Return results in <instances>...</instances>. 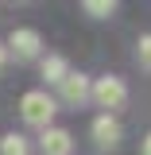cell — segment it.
I'll list each match as a JSON object with an SVG mask.
<instances>
[{
    "instance_id": "5",
    "label": "cell",
    "mask_w": 151,
    "mask_h": 155,
    "mask_svg": "<svg viewBox=\"0 0 151 155\" xmlns=\"http://www.w3.org/2000/svg\"><path fill=\"white\" fill-rule=\"evenodd\" d=\"M93 140H97V147H116V143H120V120H116L113 113L97 116L93 120Z\"/></svg>"
},
{
    "instance_id": "6",
    "label": "cell",
    "mask_w": 151,
    "mask_h": 155,
    "mask_svg": "<svg viewBox=\"0 0 151 155\" xmlns=\"http://www.w3.org/2000/svg\"><path fill=\"white\" fill-rule=\"evenodd\" d=\"M43 155H74V140L66 128H43Z\"/></svg>"
},
{
    "instance_id": "9",
    "label": "cell",
    "mask_w": 151,
    "mask_h": 155,
    "mask_svg": "<svg viewBox=\"0 0 151 155\" xmlns=\"http://www.w3.org/2000/svg\"><path fill=\"white\" fill-rule=\"evenodd\" d=\"M85 12L97 16V19H109L116 12V4H113V0H85Z\"/></svg>"
},
{
    "instance_id": "4",
    "label": "cell",
    "mask_w": 151,
    "mask_h": 155,
    "mask_svg": "<svg viewBox=\"0 0 151 155\" xmlns=\"http://www.w3.org/2000/svg\"><path fill=\"white\" fill-rule=\"evenodd\" d=\"M89 93H93V85H89L85 74H66V81H62V101L66 105H85Z\"/></svg>"
},
{
    "instance_id": "8",
    "label": "cell",
    "mask_w": 151,
    "mask_h": 155,
    "mask_svg": "<svg viewBox=\"0 0 151 155\" xmlns=\"http://www.w3.org/2000/svg\"><path fill=\"white\" fill-rule=\"evenodd\" d=\"M0 155H27V140L16 136V132H8L0 140Z\"/></svg>"
},
{
    "instance_id": "12",
    "label": "cell",
    "mask_w": 151,
    "mask_h": 155,
    "mask_svg": "<svg viewBox=\"0 0 151 155\" xmlns=\"http://www.w3.org/2000/svg\"><path fill=\"white\" fill-rule=\"evenodd\" d=\"M143 155H151V136H147V140H143Z\"/></svg>"
},
{
    "instance_id": "7",
    "label": "cell",
    "mask_w": 151,
    "mask_h": 155,
    "mask_svg": "<svg viewBox=\"0 0 151 155\" xmlns=\"http://www.w3.org/2000/svg\"><path fill=\"white\" fill-rule=\"evenodd\" d=\"M66 74H70L66 58H58V54H47V58H43V78H47V81L62 85V81H66Z\"/></svg>"
},
{
    "instance_id": "1",
    "label": "cell",
    "mask_w": 151,
    "mask_h": 155,
    "mask_svg": "<svg viewBox=\"0 0 151 155\" xmlns=\"http://www.w3.org/2000/svg\"><path fill=\"white\" fill-rule=\"evenodd\" d=\"M54 113H58V101L47 89H31V93H23V101H19V116L27 124H35V128H51Z\"/></svg>"
},
{
    "instance_id": "10",
    "label": "cell",
    "mask_w": 151,
    "mask_h": 155,
    "mask_svg": "<svg viewBox=\"0 0 151 155\" xmlns=\"http://www.w3.org/2000/svg\"><path fill=\"white\" fill-rule=\"evenodd\" d=\"M136 58H140L143 70H151V35H143L140 43H136Z\"/></svg>"
},
{
    "instance_id": "2",
    "label": "cell",
    "mask_w": 151,
    "mask_h": 155,
    "mask_svg": "<svg viewBox=\"0 0 151 155\" xmlns=\"http://www.w3.org/2000/svg\"><path fill=\"white\" fill-rule=\"evenodd\" d=\"M101 105V109H124V101H128V85H124V78H116V74H105V78H97V85H93V93H89Z\"/></svg>"
},
{
    "instance_id": "11",
    "label": "cell",
    "mask_w": 151,
    "mask_h": 155,
    "mask_svg": "<svg viewBox=\"0 0 151 155\" xmlns=\"http://www.w3.org/2000/svg\"><path fill=\"white\" fill-rule=\"evenodd\" d=\"M4 66H8V47L0 43V70H4Z\"/></svg>"
},
{
    "instance_id": "3",
    "label": "cell",
    "mask_w": 151,
    "mask_h": 155,
    "mask_svg": "<svg viewBox=\"0 0 151 155\" xmlns=\"http://www.w3.org/2000/svg\"><path fill=\"white\" fill-rule=\"evenodd\" d=\"M39 47H43V39H39L35 27H16L8 35V54H16V58H35Z\"/></svg>"
}]
</instances>
